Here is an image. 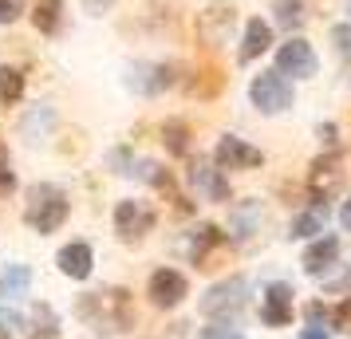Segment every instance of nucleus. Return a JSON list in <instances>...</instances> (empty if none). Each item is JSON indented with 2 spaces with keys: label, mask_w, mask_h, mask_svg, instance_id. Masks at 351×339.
<instances>
[{
  "label": "nucleus",
  "mask_w": 351,
  "mask_h": 339,
  "mask_svg": "<svg viewBox=\"0 0 351 339\" xmlns=\"http://www.w3.org/2000/svg\"><path fill=\"white\" fill-rule=\"evenodd\" d=\"M12 327H20V316H16V312H8V307H0V331L8 336Z\"/></svg>",
  "instance_id": "obj_30"
},
{
  "label": "nucleus",
  "mask_w": 351,
  "mask_h": 339,
  "mask_svg": "<svg viewBox=\"0 0 351 339\" xmlns=\"http://www.w3.org/2000/svg\"><path fill=\"white\" fill-rule=\"evenodd\" d=\"M0 339H8V336H4V331H0Z\"/></svg>",
  "instance_id": "obj_33"
},
{
  "label": "nucleus",
  "mask_w": 351,
  "mask_h": 339,
  "mask_svg": "<svg viewBox=\"0 0 351 339\" xmlns=\"http://www.w3.org/2000/svg\"><path fill=\"white\" fill-rule=\"evenodd\" d=\"M20 16V0H0V24H12Z\"/></svg>",
  "instance_id": "obj_28"
},
{
  "label": "nucleus",
  "mask_w": 351,
  "mask_h": 339,
  "mask_svg": "<svg viewBox=\"0 0 351 339\" xmlns=\"http://www.w3.org/2000/svg\"><path fill=\"white\" fill-rule=\"evenodd\" d=\"M60 8H64V0H36V8H32L36 32H44V36L56 32L60 28Z\"/></svg>",
  "instance_id": "obj_18"
},
{
  "label": "nucleus",
  "mask_w": 351,
  "mask_h": 339,
  "mask_svg": "<svg viewBox=\"0 0 351 339\" xmlns=\"http://www.w3.org/2000/svg\"><path fill=\"white\" fill-rule=\"evenodd\" d=\"M146 292H150V300H154V307H178L182 300H186V292H190V284H186V276L178 273V268H158V273L150 276V284H146Z\"/></svg>",
  "instance_id": "obj_8"
},
{
  "label": "nucleus",
  "mask_w": 351,
  "mask_h": 339,
  "mask_svg": "<svg viewBox=\"0 0 351 339\" xmlns=\"http://www.w3.org/2000/svg\"><path fill=\"white\" fill-rule=\"evenodd\" d=\"M162 142H166V150H170V154H186V146H190V127H186V123H166V127H162Z\"/></svg>",
  "instance_id": "obj_22"
},
{
  "label": "nucleus",
  "mask_w": 351,
  "mask_h": 339,
  "mask_svg": "<svg viewBox=\"0 0 351 339\" xmlns=\"http://www.w3.org/2000/svg\"><path fill=\"white\" fill-rule=\"evenodd\" d=\"M335 257H339V241L335 237H316V241L308 244V253H304V268L312 276H319L335 264Z\"/></svg>",
  "instance_id": "obj_13"
},
{
  "label": "nucleus",
  "mask_w": 351,
  "mask_h": 339,
  "mask_svg": "<svg viewBox=\"0 0 351 339\" xmlns=\"http://www.w3.org/2000/svg\"><path fill=\"white\" fill-rule=\"evenodd\" d=\"M276 20H280L285 28H300L304 24V8L296 4V0H280V4H276Z\"/></svg>",
  "instance_id": "obj_23"
},
{
  "label": "nucleus",
  "mask_w": 351,
  "mask_h": 339,
  "mask_svg": "<svg viewBox=\"0 0 351 339\" xmlns=\"http://www.w3.org/2000/svg\"><path fill=\"white\" fill-rule=\"evenodd\" d=\"M332 323H335V327H348V323H351V296L332 312Z\"/></svg>",
  "instance_id": "obj_29"
},
{
  "label": "nucleus",
  "mask_w": 351,
  "mask_h": 339,
  "mask_svg": "<svg viewBox=\"0 0 351 339\" xmlns=\"http://www.w3.org/2000/svg\"><path fill=\"white\" fill-rule=\"evenodd\" d=\"M16 190V174L8 170V162H4V146H0V197H8Z\"/></svg>",
  "instance_id": "obj_26"
},
{
  "label": "nucleus",
  "mask_w": 351,
  "mask_h": 339,
  "mask_svg": "<svg viewBox=\"0 0 351 339\" xmlns=\"http://www.w3.org/2000/svg\"><path fill=\"white\" fill-rule=\"evenodd\" d=\"M229 217H233V229H229V233H233L237 241H245V237L261 225V201H237Z\"/></svg>",
  "instance_id": "obj_16"
},
{
  "label": "nucleus",
  "mask_w": 351,
  "mask_h": 339,
  "mask_svg": "<svg viewBox=\"0 0 351 339\" xmlns=\"http://www.w3.org/2000/svg\"><path fill=\"white\" fill-rule=\"evenodd\" d=\"M67 194L56 190L48 181H40L28 190V201H24V221L36 229V233H56V229L67 221Z\"/></svg>",
  "instance_id": "obj_1"
},
{
  "label": "nucleus",
  "mask_w": 351,
  "mask_h": 339,
  "mask_svg": "<svg viewBox=\"0 0 351 339\" xmlns=\"http://www.w3.org/2000/svg\"><path fill=\"white\" fill-rule=\"evenodd\" d=\"M316 51H312V44L308 40H300V36H292L288 44H280L276 48V71L280 75H292V79H312L316 75Z\"/></svg>",
  "instance_id": "obj_5"
},
{
  "label": "nucleus",
  "mask_w": 351,
  "mask_h": 339,
  "mask_svg": "<svg viewBox=\"0 0 351 339\" xmlns=\"http://www.w3.org/2000/svg\"><path fill=\"white\" fill-rule=\"evenodd\" d=\"M60 273L71 276V280H87L91 276V264H95V253H91V244H83V241H71L60 249Z\"/></svg>",
  "instance_id": "obj_11"
},
{
  "label": "nucleus",
  "mask_w": 351,
  "mask_h": 339,
  "mask_svg": "<svg viewBox=\"0 0 351 339\" xmlns=\"http://www.w3.org/2000/svg\"><path fill=\"white\" fill-rule=\"evenodd\" d=\"M304 339H328V331L324 327H304Z\"/></svg>",
  "instance_id": "obj_32"
},
{
  "label": "nucleus",
  "mask_w": 351,
  "mask_h": 339,
  "mask_svg": "<svg viewBox=\"0 0 351 339\" xmlns=\"http://www.w3.org/2000/svg\"><path fill=\"white\" fill-rule=\"evenodd\" d=\"M249 300V280L245 276H229L221 284H213V288L202 296V316H233L241 312Z\"/></svg>",
  "instance_id": "obj_4"
},
{
  "label": "nucleus",
  "mask_w": 351,
  "mask_h": 339,
  "mask_svg": "<svg viewBox=\"0 0 351 339\" xmlns=\"http://www.w3.org/2000/svg\"><path fill=\"white\" fill-rule=\"evenodd\" d=\"M154 225V210L146 201H119L114 205V233L123 241H138L143 233H150Z\"/></svg>",
  "instance_id": "obj_7"
},
{
  "label": "nucleus",
  "mask_w": 351,
  "mask_h": 339,
  "mask_svg": "<svg viewBox=\"0 0 351 339\" xmlns=\"http://www.w3.org/2000/svg\"><path fill=\"white\" fill-rule=\"evenodd\" d=\"M190 186L197 194H206L209 201H229V181H225V170H217L213 162H193L190 166Z\"/></svg>",
  "instance_id": "obj_9"
},
{
  "label": "nucleus",
  "mask_w": 351,
  "mask_h": 339,
  "mask_svg": "<svg viewBox=\"0 0 351 339\" xmlns=\"http://www.w3.org/2000/svg\"><path fill=\"white\" fill-rule=\"evenodd\" d=\"M24 95V71L20 67H0V107H12Z\"/></svg>",
  "instance_id": "obj_19"
},
{
  "label": "nucleus",
  "mask_w": 351,
  "mask_h": 339,
  "mask_svg": "<svg viewBox=\"0 0 351 339\" xmlns=\"http://www.w3.org/2000/svg\"><path fill=\"white\" fill-rule=\"evenodd\" d=\"M335 181H339V154H328V158H316L312 162V174H308V186L312 194H328Z\"/></svg>",
  "instance_id": "obj_14"
},
{
  "label": "nucleus",
  "mask_w": 351,
  "mask_h": 339,
  "mask_svg": "<svg viewBox=\"0 0 351 339\" xmlns=\"http://www.w3.org/2000/svg\"><path fill=\"white\" fill-rule=\"evenodd\" d=\"M202 339H245V336H241L237 327H229V323H213V327L202 331Z\"/></svg>",
  "instance_id": "obj_27"
},
{
  "label": "nucleus",
  "mask_w": 351,
  "mask_h": 339,
  "mask_svg": "<svg viewBox=\"0 0 351 339\" xmlns=\"http://www.w3.org/2000/svg\"><path fill=\"white\" fill-rule=\"evenodd\" d=\"M339 225H343V229L351 233V197L343 201V210H339Z\"/></svg>",
  "instance_id": "obj_31"
},
{
  "label": "nucleus",
  "mask_w": 351,
  "mask_h": 339,
  "mask_svg": "<svg viewBox=\"0 0 351 339\" xmlns=\"http://www.w3.org/2000/svg\"><path fill=\"white\" fill-rule=\"evenodd\" d=\"M261 162H265V154L256 146H249L245 138H237V134H225L217 142V150H213V166L217 170H253Z\"/></svg>",
  "instance_id": "obj_6"
},
{
  "label": "nucleus",
  "mask_w": 351,
  "mask_h": 339,
  "mask_svg": "<svg viewBox=\"0 0 351 339\" xmlns=\"http://www.w3.org/2000/svg\"><path fill=\"white\" fill-rule=\"evenodd\" d=\"M249 99L261 114H280L292 107V83L280 75V71H261L253 83H249Z\"/></svg>",
  "instance_id": "obj_3"
},
{
  "label": "nucleus",
  "mask_w": 351,
  "mask_h": 339,
  "mask_svg": "<svg viewBox=\"0 0 351 339\" xmlns=\"http://www.w3.org/2000/svg\"><path fill=\"white\" fill-rule=\"evenodd\" d=\"M138 178H146V181H154V186H166V190H170V174L162 170L158 162H138Z\"/></svg>",
  "instance_id": "obj_24"
},
{
  "label": "nucleus",
  "mask_w": 351,
  "mask_h": 339,
  "mask_svg": "<svg viewBox=\"0 0 351 339\" xmlns=\"http://www.w3.org/2000/svg\"><path fill=\"white\" fill-rule=\"evenodd\" d=\"M261 320L269 327H285L292 323V284H269L265 288V304H261Z\"/></svg>",
  "instance_id": "obj_10"
},
{
  "label": "nucleus",
  "mask_w": 351,
  "mask_h": 339,
  "mask_svg": "<svg viewBox=\"0 0 351 339\" xmlns=\"http://www.w3.org/2000/svg\"><path fill=\"white\" fill-rule=\"evenodd\" d=\"M324 221H328V205L300 213V217H292V237H316V233H324Z\"/></svg>",
  "instance_id": "obj_20"
},
{
  "label": "nucleus",
  "mask_w": 351,
  "mask_h": 339,
  "mask_svg": "<svg viewBox=\"0 0 351 339\" xmlns=\"http://www.w3.org/2000/svg\"><path fill=\"white\" fill-rule=\"evenodd\" d=\"M80 312L95 323L99 331H103V327H107V331H123V327L134 323L130 296L123 288H107V292H91V296H83Z\"/></svg>",
  "instance_id": "obj_2"
},
{
  "label": "nucleus",
  "mask_w": 351,
  "mask_h": 339,
  "mask_svg": "<svg viewBox=\"0 0 351 339\" xmlns=\"http://www.w3.org/2000/svg\"><path fill=\"white\" fill-rule=\"evenodd\" d=\"M269 48H272V28L261 16H253L249 24H245V40H241L237 60H241V64H253L256 55H265Z\"/></svg>",
  "instance_id": "obj_12"
},
{
  "label": "nucleus",
  "mask_w": 351,
  "mask_h": 339,
  "mask_svg": "<svg viewBox=\"0 0 351 339\" xmlns=\"http://www.w3.org/2000/svg\"><path fill=\"white\" fill-rule=\"evenodd\" d=\"M221 241H225V233H221L217 225H197V233H193V244H190L193 264H202L209 249H213V244H221Z\"/></svg>",
  "instance_id": "obj_21"
},
{
  "label": "nucleus",
  "mask_w": 351,
  "mask_h": 339,
  "mask_svg": "<svg viewBox=\"0 0 351 339\" xmlns=\"http://www.w3.org/2000/svg\"><path fill=\"white\" fill-rule=\"evenodd\" d=\"M28 284H32V268L28 264H8L4 276H0V296L20 300V296H28Z\"/></svg>",
  "instance_id": "obj_15"
},
{
  "label": "nucleus",
  "mask_w": 351,
  "mask_h": 339,
  "mask_svg": "<svg viewBox=\"0 0 351 339\" xmlns=\"http://www.w3.org/2000/svg\"><path fill=\"white\" fill-rule=\"evenodd\" d=\"M56 336H60V316H56V307L51 304H36L28 339H56Z\"/></svg>",
  "instance_id": "obj_17"
},
{
  "label": "nucleus",
  "mask_w": 351,
  "mask_h": 339,
  "mask_svg": "<svg viewBox=\"0 0 351 339\" xmlns=\"http://www.w3.org/2000/svg\"><path fill=\"white\" fill-rule=\"evenodd\" d=\"M332 40H335V51H339L343 60H351V24H335Z\"/></svg>",
  "instance_id": "obj_25"
}]
</instances>
